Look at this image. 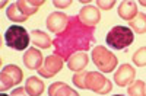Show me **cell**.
Listing matches in <instances>:
<instances>
[{
    "label": "cell",
    "mask_w": 146,
    "mask_h": 96,
    "mask_svg": "<svg viewBox=\"0 0 146 96\" xmlns=\"http://www.w3.org/2000/svg\"><path fill=\"white\" fill-rule=\"evenodd\" d=\"M31 41L35 47L41 48V50H47V48H50L53 45V41L51 38L48 37V35L40 29H34L31 32Z\"/></svg>",
    "instance_id": "cell-17"
},
{
    "label": "cell",
    "mask_w": 146,
    "mask_h": 96,
    "mask_svg": "<svg viewBox=\"0 0 146 96\" xmlns=\"http://www.w3.org/2000/svg\"><path fill=\"white\" fill-rule=\"evenodd\" d=\"M115 3V0H96V7L100 10H111Z\"/></svg>",
    "instance_id": "cell-23"
},
{
    "label": "cell",
    "mask_w": 146,
    "mask_h": 96,
    "mask_svg": "<svg viewBox=\"0 0 146 96\" xmlns=\"http://www.w3.org/2000/svg\"><path fill=\"white\" fill-rule=\"evenodd\" d=\"M6 15H7V19H9V20L15 22V23H22V22H25V20L28 19V18L21 12V9L18 7L16 2H15V3H12V5L7 7Z\"/></svg>",
    "instance_id": "cell-19"
},
{
    "label": "cell",
    "mask_w": 146,
    "mask_h": 96,
    "mask_svg": "<svg viewBox=\"0 0 146 96\" xmlns=\"http://www.w3.org/2000/svg\"><path fill=\"white\" fill-rule=\"evenodd\" d=\"M29 39H31V35L27 32V29L23 26L12 25L5 32L6 45L9 48H12V50H16V51L27 50L29 45Z\"/></svg>",
    "instance_id": "cell-4"
},
{
    "label": "cell",
    "mask_w": 146,
    "mask_h": 96,
    "mask_svg": "<svg viewBox=\"0 0 146 96\" xmlns=\"http://www.w3.org/2000/svg\"><path fill=\"white\" fill-rule=\"evenodd\" d=\"M136 77V68L131 64H121L117 71L114 73V83L120 87H124L130 85L131 82H135Z\"/></svg>",
    "instance_id": "cell-9"
},
{
    "label": "cell",
    "mask_w": 146,
    "mask_h": 96,
    "mask_svg": "<svg viewBox=\"0 0 146 96\" xmlns=\"http://www.w3.org/2000/svg\"><path fill=\"white\" fill-rule=\"evenodd\" d=\"M88 71H78V73L73 74L72 82L73 85H76L78 89H85V76H86Z\"/></svg>",
    "instance_id": "cell-22"
},
{
    "label": "cell",
    "mask_w": 146,
    "mask_h": 96,
    "mask_svg": "<svg viewBox=\"0 0 146 96\" xmlns=\"http://www.w3.org/2000/svg\"><path fill=\"white\" fill-rule=\"evenodd\" d=\"M45 2L44 0H18L16 5L18 7L21 9V12L23 15H25L27 18L35 15L36 12H38V9L44 5Z\"/></svg>",
    "instance_id": "cell-15"
},
{
    "label": "cell",
    "mask_w": 146,
    "mask_h": 96,
    "mask_svg": "<svg viewBox=\"0 0 146 96\" xmlns=\"http://www.w3.org/2000/svg\"><path fill=\"white\" fill-rule=\"evenodd\" d=\"M10 96H29V93L27 92L25 87H16V89L12 90Z\"/></svg>",
    "instance_id": "cell-25"
},
{
    "label": "cell",
    "mask_w": 146,
    "mask_h": 96,
    "mask_svg": "<svg viewBox=\"0 0 146 96\" xmlns=\"http://www.w3.org/2000/svg\"><path fill=\"white\" fill-rule=\"evenodd\" d=\"M105 41L113 50H126L135 41V34H133V31L129 26L117 25L111 28V31L107 34Z\"/></svg>",
    "instance_id": "cell-2"
},
{
    "label": "cell",
    "mask_w": 146,
    "mask_h": 96,
    "mask_svg": "<svg viewBox=\"0 0 146 96\" xmlns=\"http://www.w3.org/2000/svg\"><path fill=\"white\" fill-rule=\"evenodd\" d=\"M63 63H64V60L60 58L58 55H56V54L48 55V57H45L44 64L41 66V68H38L36 71H38V74L41 77L51 79V77H54L58 71L63 68Z\"/></svg>",
    "instance_id": "cell-7"
},
{
    "label": "cell",
    "mask_w": 146,
    "mask_h": 96,
    "mask_svg": "<svg viewBox=\"0 0 146 96\" xmlns=\"http://www.w3.org/2000/svg\"><path fill=\"white\" fill-rule=\"evenodd\" d=\"M117 13L121 19H124L127 22L133 20L137 16V3L136 2H131V0H127V2H121L118 5L117 9Z\"/></svg>",
    "instance_id": "cell-12"
},
{
    "label": "cell",
    "mask_w": 146,
    "mask_h": 96,
    "mask_svg": "<svg viewBox=\"0 0 146 96\" xmlns=\"http://www.w3.org/2000/svg\"><path fill=\"white\" fill-rule=\"evenodd\" d=\"M69 18L66 13H63V12H53V13H50L47 16V20H45V25L48 28V31L54 32L56 35L63 32L64 28L67 26L69 23Z\"/></svg>",
    "instance_id": "cell-10"
},
{
    "label": "cell",
    "mask_w": 146,
    "mask_h": 96,
    "mask_svg": "<svg viewBox=\"0 0 146 96\" xmlns=\"http://www.w3.org/2000/svg\"><path fill=\"white\" fill-rule=\"evenodd\" d=\"M88 64H89V55L86 53H76L67 60V67L75 73L83 71V68Z\"/></svg>",
    "instance_id": "cell-13"
},
{
    "label": "cell",
    "mask_w": 146,
    "mask_h": 96,
    "mask_svg": "<svg viewBox=\"0 0 146 96\" xmlns=\"http://www.w3.org/2000/svg\"><path fill=\"white\" fill-rule=\"evenodd\" d=\"M114 96H123V95H114Z\"/></svg>",
    "instance_id": "cell-28"
},
{
    "label": "cell",
    "mask_w": 146,
    "mask_h": 96,
    "mask_svg": "<svg viewBox=\"0 0 146 96\" xmlns=\"http://www.w3.org/2000/svg\"><path fill=\"white\" fill-rule=\"evenodd\" d=\"M91 58H92L94 64L96 66V68H100L101 73H111L118 64L117 57L102 45H98L94 48L91 53Z\"/></svg>",
    "instance_id": "cell-3"
},
{
    "label": "cell",
    "mask_w": 146,
    "mask_h": 96,
    "mask_svg": "<svg viewBox=\"0 0 146 96\" xmlns=\"http://www.w3.org/2000/svg\"><path fill=\"white\" fill-rule=\"evenodd\" d=\"M73 2L72 0H66V2H63V0H53V5L58 9H66V7H70Z\"/></svg>",
    "instance_id": "cell-24"
},
{
    "label": "cell",
    "mask_w": 146,
    "mask_h": 96,
    "mask_svg": "<svg viewBox=\"0 0 146 96\" xmlns=\"http://www.w3.org/2000/svg\"><path fill=\"white\" fill-rule=\"evenodd\" d=\"M0 96H10V95H6V93H2V95H0Z\"/></svg>",
    "instance_id": "cell-27"
},
{
    "label": "cell",
    "mask_w": 146,
    "mask_h": 96,
    "mask_svg": "<svg viewBox=\"0 0 146 96\" xmlns=\"http://www.w3.org/2000/svg\"><path fill=\"white\" fill-rule=\"evenodd\" d=\"M25 89L29 93V96H41L45 90V83L36 76H32L27 80L25 83Z\"/></svg>",
    "instance_id": "cell-16"
},
{
    "label": "cell",
    "mask_w": 146,
    "mask_h": 96,
    "mask_svg": "<svg viewBox=\"0 0 146 96\" xmlns=\"http://www.w3.org/2000/svg\"><path fill=\"white\" fill-rule=\"evenodd\" d=\"M94 42L95 28L83 25L78 16H70L64 31L57 34L53 39L54 54L67 61L73 54L88 51Z\"/></svg>",
    "instance_id": "cell-1"
},
{
    "label": "cell",
    "mask_w": 146,
    "mask_h": 96,
    "mask_svg": "<svg viewBox=\"0 0 146 96\" xmlns=\"http://www.w3.org/2000/svg\"><path fill=\"white\" fill-rule=\"evenodd\" d=\"M78 18L80 19V22L83 23V25L95 28L100 23V20H101V10L96 7V6L86 5V6H83L80 9Z\"/></svg>",
    "instance_id": "cell-8"
},
{
    "label": "cell",
    "mask_w": 146,
    "mask_h": 96,
    "mask_svg": "<svg viewBox=\"0 0 146 96\" xmlns=\"http://www.w3.org/2000/svg\"><path fill=\"white\" fill-rule=\"evenodd\" d=\"M22 79H23V71L21 70V67L15 64L5 66L2 68V73H0V90H2V93L12 89L13 86L21 85Z\"/></svg>",
    "instance_id": "cell-6"
},
{
    "label": "cell",
    "mask_w": 146,
    "mask_h": 96,
    "mask_svg": "<svg viewBox=\"0 0 146 96\" xmlns=\"http://www.w3.org/2000/svg\"><path fill=\"white\" fill-rule=\"evenodd\" d=\"M44 57L41 54L40 50H36V48H29L23 53V57H22V61L25 64L29 70H38L41 68V66L44 64Z\"/></svg>",
    "instance_id": "cell-11"
},
{
    "label": "cell",
    "mask_w": 146,
    "mask_h": 96,
    "mask_svg": "<svg viewBox=\"0 0 146 96\" xmlns=\"http://www.w3.org/2000/svg\"><path fill=\"white\" fill-rule=\"evenodd\" d=\"M48 96H80L75 89H72L64 82H54L48 87Z\"/></svg>",
    "instance_id": "cell-14"
},
{
    "label": "cell",
    "mask_w": 146,
    "mask_h": 96,
    "mask_svg": "<svg viewBox=\"0 0 146 96\" xmlns=\"http://www.w3.org/2000/svg\"><path fill=\"white\" fill-rule=\"evenodd\" d=\"M131 60H133V63H135V66L145 67L146 66V47H140L139 50L133 54Z\"/></svg>",
    "instance_id": "cell-21"
},
{
    "label": "cell",
    "mask_w": 146,
    "mask_h": 96,
    "mask_svg": "<svg viewBox=\"0 0 146 96\" xmlns=\"http://www.w3.org/2000/svg\"><path fill=\"white\" fill-rule=\"evenodd\" d=\"M129 28L136 34H146V13H137V16L129 22Z\"/></svg>",
    "instance_id": "cell-18"
},
{
    "label": "cell",
    "mask_w": 146,
    "mask_h": 96,
    "mask_svg": "<svg viewBox=\"0 0 146 96\" xmlns=\"http://www.w3.org/2000/svg\"><path fill=\"white\" fill-rule=\"evenodd\" d=\"M137 3H140L142 6H145V7H146V0H140V2H137Z\"/></svg>",
    "instance_id": "cell-26"
},
{
    "label": "cell",
    "mask_w": 146,
    "mask_h": 96,
    "mask_svg": "<svg viewBox=\"0 0 146 96\" xmlns=\"http://www.w3.org/2000/svg\"><path fill=\"white\" fill-rule=\"evenodd\" d=\"M129 96H146V83L143 80H135L127 87Z\"/></svg>",
    "instance_id": "cell-20"
},
{
    "label": "cell",
    "mask_w": 146,
    "mask_h": 96,
    "mask_svg": "<svg viewBox=\"0 0 146 96\" xmlns=\"http://www.w3.org/2000/svg\"><path fill=\"white\" fill-rule=\"evenodd\" d=\"M85 89L92 90L96 95H108L113 90V85L101 71H88L85 76Z\"/></svg>",
    "instance_id": "cell-5"
}]
</instances>
